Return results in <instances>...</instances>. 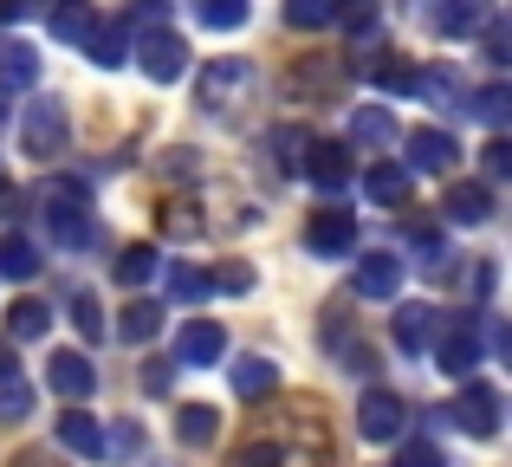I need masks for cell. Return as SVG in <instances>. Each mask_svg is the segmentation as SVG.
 Segmentation results:
<instances>
[{"label": "cell", "instance_id": "obj_2", "mask_svg": "<svg viewBox=\"0 0 512 467\" xmlns=\"http://www.w3.org/2000/svg\"><path fill=\"white\" fill-rule=\"evenodd\" d=\"M247 91H253V65L247 59H208V65H201V85H195L201 111L227 117L240 98H247Z\"/></svg>", "mask_w": 512, "mask_h": 467}, {"label": "cell", "instance_id": "obj_31", "mask_svg": "<svg viewBox=\"0 0 512 467\" xmlns=\"http://www.w3.org/2000/svg\"><path fill=\"white\" fill-rule=\"evenodd\" d=\"M195 13H201L208 33H234V26H247L253 0H195Z\"/></svg>", "mask_w": 512, "mask_h": 467}, {"label": "cell", "instance_id": "obj_29", "mask_svg": "<svg viewBox=\"0 0 512 467\" xmlns=\"http://www.w3.org/2000/svg\"><path fill=\"white\" fill-rule=\"evenodd\" d=\"M156 266H163V253H156L150 240H137V247H124V253H117V266H111V273H117V286H143V279H150Z\"/></svg>", "mask_w": 512, "mask_h": 467}, {"label": "cell", "instance_id": "obj_47", "mask_svg": "<svg viewBox=\"0 0 512 467\" xmlns=\"http://www.w3.org/2000/svg\"><path fill=\"white\" fill-rule=\"evenodd\" d=\"M344 370H376V357H370V344H350V351H344Z\"/></svg>", "mask_w": 512, "mask_h": 467}, {"label": "cell", "instance_id": "obj_49", "mask_svg": "<svg viewBox=\"0 0 512 467\" xmlns=\"http://www.w3.org/2000/svg\"><path fill=\"white\" fill-rule=\"evenodd\" d=\"M13 467H59V461H46L39 448H26V455H13Z\"/></svg>", "mask_w": 512, "mask_h": 467}, {"label": "cell", "instance_id": "obj_10", "mask_svg": "<svg viewBox=\"0 0 512 467\" xmlns=\"http://www.w3.org/2000/svg\"><path fill=\"white\" fill-rule=\"evenodd\" d=\"M46 383L65 396V403H85V396L98 390V364H91L85 351H52L46 357Z\"/></svg>", "mask_w": 512, "mask_h": 467}, {"label": "cell", "instance_id": "obj_20", "mask_svg": "<svg viewBox=\"0 0 512 467\" xmlns=\"http://www.w3.org/2000/svg\"><path fill=\"white\" fill-rule=\"evenodd\" d=\"M305 176H312L318 189H344V182H350V150H344V143H312Z\"/></svg>", "mask_w": 512, "mask_h": 467}, {"label": "cell", "instance_id": "obj_34", "mask_svg": "<svg viewBox=\"0 0 512 467\" xmlns=\"http://www.w3.org/2000/svg\"><path fill=\"white\" fill-rule=\"evenodd\" d=\"M33 416V390L20 377H0V422H26Z\"/></svg>", "mask_w": 512, "mask_h": 467}, {"label": "cell", "instance_id": "obj_12", "mask_svg": "<svg viewBox=\"0 0 512 467\" xmlns=\"http://www.w3.org/2000/svg\"><path fill=\"white\" fill-rule=\"evenodd\" d=\"M441 208H448L454 228H487V221H493V189H487V182H454Z\"/></svg>", "mask_w": 512, "mask_h": 467}, {"label": "cell", "instance_id": "obj_11", "mask_svg": "<svg viewBox=\"0 0 512 467\" xmlns=\"http://www.w3.org/2000/svg\"><path fill=\"white\" fill-rule=\"evenodd\" d=\"M435 357H441V370H448V377H474V364H480V318L461 312V325L441 338Z\"/></svg>", "mask_w": 512, "mask_h": 467}, {"label": "cell", "instance_id": "obj_50", "mask_svg": "<svg viewBox=\"0 0 512 467\" xmlns=\"http://www.w3.org/2000/svg\"><path fill=\"white\" fill-rule=\"evenodd\" d=\"M13 370H20V364H13V344L0 338V377H13Z\"/></svg>", "mask_w": 512, "mask_h": 467}, {"label": "cell", "instance_id": "obj_48", "mask_svg": "<svg viewBox=\"0 0 512 467\" xmlns=\"http://www.w3.org/2000/svg\"><path fill=\"white\" fill-rule=\"evenodd\" d=\"M20 215V189H7V182H0V221H13Z\"/></svg>", "mask_w": 512, "mask_h": 467}, {"label": "cell", "instance_id": "obj_45", "mask_svg": "<svg viewBox=\"0 0 512 467\" xmlns=\"http://www.w3.org/2000/svg\"><path fill=\"white\" fill-rule=\"evenodd\" d=\"M325 7H331V20H338V13H344V20L370 26V0H325Z\"/></svg>", "mask_w": 512, "mask_h": 467}, {"label": "cell", "instance_id": "obj_6", "mask_svg": "<svg viewBox=\"0 0 512 467\" xmlns=\"http://www.w3.org/2000/svg\"><path fill=\"white\" fill-rule=\"evenodd\" d=\"M448 416L461 422L474 442H493V435H500V390H487V383H461V403H454Z\"/></svg>", "mask_w": 512, "mask_h": 467}, {"label": "cell", "instance_id": "obj_14", "mask_svg": "<svg viewBox=\"0 0 512 467\" xmlns=\"http://www.w3.org/2000/svg\"><path fill=\"white\" fill-rule=\"evenodd\" d=\"M46 26L59 39H72V46H85V39L98 33V7H91V0H52V7H46Z\"/></svg>", "mask_w": 512, "mask_h": 467}, {"label": "cell", "instance_id": "obj_40", "mask_svg": "<svg viewBox=\"0 0 512 467\" xmlns=\"http://www.w3.org/2000/svg\"><path fill=\"white\" fill-rule=\"evenodd\" d=\"M156 169H163V176H195V150H182V143H175V150L156 156Z\"/></svg>", "mask_w": 512, "mask_h": 467}, {"label": "cell", "instance_id": "obj_18", "mask_svg": "<svg viewBox=\"0 0 512 467\" xmlns=\"http://www.w3.org/2000/svg\"><path fill=\"white\" fill-rule=\"evenodd\" d=\"M428 26L435 33H474V26H487V0H435L428 7Z\"/></svg>", "mask_w": 512, "mask_h": 467}, {"label": "cell", "instance_id": "obj_1", "mask_svg": "<svg viewBox=\"0 0 512 467\" xmlns=\"http://www.w3.org/2000/svg\"><path fill=\"white\" fill-rule=\"evenodd\" d=\"M227 467H331V435L318 422V403H286L273 416H260Z\"/></svg>", "mask_w": 512, "mask_h": 467}, {"label": "cell", "instance_id": "obj_51", "mask_svg": "<svg viewBox=\"0 0 512 467\" xmlns=\"http://www.w3.org/2000/svg\"><path fill=\"white\" fill-rule=\"evenodd\" d=\"M0 124H7V98H0Z\"/></svg>", "mask_w": 512, "mask_h": 467}, {"label": "cell", "instance_id": "obj_37", "mask_svg": "<svg viewBox=\"0 0 512 467\" xmlns=\"http://www.w3.org/2000/svg\"><path fill=\"white\" fill-rule=\"evenodd\" d=\"M72 318H78V331H85V338H98V331H104V305L91 299V292H78V299H72Z\"/></svg>", "mask_w": 512, "mask_h": 467}, {"label": "cell", "instance_id": "obj_36", "mask_svg": "<svg viewBox=\"0 0 512 467\" xmlns=\"http://www.w3.org/2000/svg\"><path fill=\"white\" fill-rule=\"evenodd\" d=\"M286 20L305 26V33H318V26H331V7L325 0H286Z\"/></svg>", "mask_w": 512, "mask_h": 467}, {"label": "cell", "instance_id": "obj_9", "mask_svg": "<svg viewBox=\"0 0 512 467\" xmlns=\"http://www.w3.org/2000/svg\"><path fill=\"white\" fill-rule=\"evenodd\" d=\"M65 137H72V124H65L59 104H33V111H26V124H20L26 156H39V163H46V156H59V150H65Z\"/></svg>", "mask_w": 512, "mask_h": 467}, {"label": "cell", "instance_id": "obj_42", "mask_svg": "<svg viewBox=\"0 0 512 467\" xmlns=\"http://www.w3.org/2000/svg\"><path fill=\"white\" fill-rule=\"evenodd\" d=\"M52 0H0V26L7 20H33V13H46Z\"/></svg>", "mask_w": 512, "mask_h": 467}, {"label": "cell", "instance_id": "obj_46", "mask_svg": "<svg viewBox=\"0 0 512 467\" xmlns=\"http://www.w3.org/2000/svg\"><path fill=\"white\" fill-rule=\"evenodd\" d=\"M493 279H500V266H493V260H480V266H474V292H480V299L493 292Z\"/></svg>", "mask_w": 512, "mask_h": 467}, {"label": "cell", "instance_id": "obj_23", "mask_svg": "<svg viewBox=\"0 0 512 467\" xmlns=\"http://www.w3.org/2000/svg\"><path fill=\"white\" fill-rule=\"evenodd\" d=\"M175 435H182L188 448H208L214 435H221V409H214V403H188V409H175Z\"/></svg>", "mask_w": 512, "mask_h": 467}, {"label": "cell", "instance_id": "obj_3", "mask_svg": "<svg viewBox=\"0 0 512 467\" xmlns=\"http://www.w3.org/2000/svg\"><path fill=\"white\" fill-rule=\"evenodd\" d=\"M39 215L52 221V234H59L65 247H85V240H91L85 189H78V182H46V189H39Z\"/></svg>", "mask_w": 512, "mask_h": 467}, {"label": "cell", "instance_id": "obj_43", "mask_svg": "<svg viewBox=\"0 0 512 467\" xmlns=\"http://www.w3.org/2000/svg\"><path fill=\"white\" fill-rule=\"evenodd\" d=\"M169 383H175V364H156V357H150V364H143V390H150V396H163Z\"/></svg>", "mask_w": 512, "mask_h": 467}, {"label": "cell", "instance_id": "obj_22", "mask_svg": "<svg viewBox=\"0 0 512 467\" xmlns=\"http://www.w3.org/2000/svg\"><path fill=\"white\" fill-rule=\"evenodd\" d=\"M266 143H273V156H279V169H286V176H305V156H312L318 137H312L305 124H279Z\"/></svg>", "mask_w": 512, "mask_h": 467}, {"label": "cell", "instance_id": "obj_26", "mask_svg": "<svg viewBox=\"0 0 512 467\" xmlns=\"http://www.w3.org/2000/svg\"><path fill=\"white\" fill-rule=\"evenodd\" d=\"M156 331H163V305H150V299L124 305V318H117V338L124 344H150Z\"/></svg>", "mask_w": 512, "mask_h": 467}, {"label": "cell", "instance_id": "obj_44", "mask_svg": "<svg viewBox=\"0 0 512 467\" xmlns=\"http://www.w3.org/2000/svg\"><path fill=\"white\" fill-rule=\"evenodd\" d=\"M208 286H221V292H247V286H253V273H247V266H221Z\"/></svg>", "mask_w": 512, "mask_h": 467}, {"label": "cell", "instance_id": "obj_35", "mask_svg": "<svg viewBox=\"0 0 512 467\" xmlns=\"http://www.w3.org/2000/svg\"><path fill=\"white\" fill-rule=\"evenodd\" d=\"M163 234H169V240H195V234H201V208L169 202V208H163Z\"/></svg>", "mask_w": 512, "mask_h": 467}, {"label": "cell", "instance_id": "obj_27", "mask_svg": "<svg viewBox=\"0 0 512 467\" xmlns=\"http://www.w3.org/2000/svg\"><path fill=\"white\" fill-rule=\"evenodd\" d=\"M39 273V247L26 234H0V279H33Z\"/></svg>", "mask_w": 512, "mask_h": 467}, {"label": "cell", "instance_id": "obj_32", "mask_svg": "<svg viewBox=\"0 0 512 467\" xmlns=\"http://www.w3.org/2000/svg\"><path fill=\"white\" fill-rule=\"evenodd\" d=\"M85 46H91V59H98V65H124V46H130V26H124V20H111V26H98V33H91Z\"/></svg>", "mask_w": 512, "mask_h": 467}, {"label": "cell", "instance_id": "obj_15", "mask_svg": "<svg viewBox=\"0 0 512 467\" xmlns=\"http://www.w3.org/2000/svg\"><path fill=\"white\" fill-rule=\"evenodd\" d=\"M396 286H402V260L396 253H363L357 260V292L363 299H396Z\"/></svg>", "mask_w": 512, "mask_h": 467}, {"label": "cell", "instance_id": "obj_30", "mask_svg": "<svg viewBox=\"0 0 512 467\" xmlns=\"http://www.w3.org/2000/svg\"><path fill=\"white\" fill-rule=\"evenodd\" d=\"M415 91H422V98H435L441 111H461V78H454L448 65H428V72H415Z\"/></svg>", "mask_w": 512, "mask_h": 467}, {"label": "cell", "instance_id": "obj_19", "mask_svg": "<svg viewBox=\"0 0 512 467\" xmlns=\"http://www.w3.org/2000/svg\"><path fill=\"white\" fill-rule=\"evenodd\" d=\"M273 390H279V364H273V357H240V364H234V396L266 403Z\"/></svg>", "mask_w": 512, "mask_h": 467}, {"label": "cell", "instance_id": "obj_17", "mask_svg": "<svg viewBox=\"0 0 512 467\" xmlns=\"http://www.w3.org/2000/svg\"><path fill=\"white\" fill-rule=\"evenodd\" d=\"M363 195H370L376 208H402L409 202V169L402 163H370L363 169Z\"/></svg>", "mask_w": 512, "mask_h": 467}, {"label": "cell", "instance_id": "obj_28", "mask_svg": "<svg viewBox=\"0 0 512 467\" xmlns=\"http://www.w3.org/2000/svg\"><path fill=\"white\" fill-rule=\"evenodd\" d=\"M46 325H52V312H46V305H39V299H13L7 305V344L13 338H46Z\"/></svg>", "mask_w": 512, "mask_h": 467}, {"label": "cell", "instance_id": "obj_21", "mask_svg": "<svg viewBox=\"0 0 512 467\" xmlns=\"http://www.w3.org/2000/svg\"><path fill=\"white\" fill-rule=\"evenodd\" d=\"M39 78V52L26 39H0V85L7 91H26Z\"/></svg>", "mask_w": 512, "mask_h": 467}, {"label": "cell", "instance_id": "obj_41", "mask_svg": "<svg viewBox=\"0 0 512 467\" xmlns=\"http://www.w3.org/2000/svg\"><path fill=\"white\" fill-rule=\"evenodd\" d=\"M396 467H441V448H435V442H409V448L396 455Z\"/></svg>", "mask_w": 512, "mask_h": 467}, {"label": "cell", "instance_id": "obj_39", "mask_svg": "<svg viewBox=\"0 0 512 467\" xmlns=\"http://www.w3.org/2000/svg\"><path fill=\"white\" fill-rule=\"evenodd\" d=\"M169 292H175V299H201V292H208V273H195V266H175V273H169Z\"/></svg>", "mask_w": 512, "mask_h": 467}, {"label": "cell", "instance_id": "obj_13", "mask_svg": "<svg viewBox=\"0 0 512 467\" xmlns=\"http://www.w3.org/2000/svg\"><path fill=\"white\" fill-rule=\"evenodd\" d=\"M454 137L448 130H409V169H422V176H448L454 169Z\"/></svg>", "mask_w": 512, "mask_h": 467}, {"label": "cell", "instance_id": "obj_38", "mask_svg": "<svg viewBox=\"0 0 512 467\" xmlns=\"http://www.w3.org/2000/svg\"><path fill=\"white\" fill-rule=\"evenodd\" d=\"M480 163H487V176H493V182H506V176H512V143H506V137H493L487 150H480Z\"/></svg>", "mask_w": 512, "mask_h": 467}, {"label": "cell", "instance_id": "obj_25", "mask_svg": "<svg viewBox=\"0 0 512 467\" xmlns=\"http://www.w3.org/2000/svg\"><path fill=\"white\" fill-rule=\"evenodd\" d=\"M396 344L402 351H428V344H435V305H402L396 312Z\"/></svg>", "mask_w": 512, "mask_h": 467}, {"label": "cell", "instance_id": "obj_4", "mask_svg": "<svg viewBox=\"0 0 512 467\" xmlns=\"http://www.w3.org/2000/svg\"><path fill=\"white\" fill-rule=\"evenodd\" d=\"M221 357H227V331L214 325V318H188V325L175 331V357H169L175 370H208V364H221Z\"/></svg>", "mask_w": 512, "mask_h": 467}, {"label": "cell", "instance_id": "obj_7", "mask_svg": "<svg viewBox=\"0 0 512 467\" xmlns=\"http://www.w3.org/2000/svg\"><path fill=\"white\" fill-rule=\"evenodd\" d=\"M402 422H409V403H402V396H389V390H370L357 403V435H363V442H396Z\"/></svg>", "mask_w": 512, "mask_h": 467}, {"label": "cell", "instance_id": "obj_16", "mask_svg": "<svg viewBox=\"0 0 512 467\" xmlns=\"http://www.w3.org/2000/svg\"><path fill=\"white\" fill-rule=\"evenodd\" d=\"M59 442L72 448V455H91V461H98L104 448H111V435H104L98 416H85V409H65V416H59Z\"/></svg>", "mask_w": 512, "mask_h": 467}, {"label": "cell", "instance_id": "obj_33", "mask_svg": "<svg viewBox=\"0 0 512 467\" xmlns=\"http://www.w3.org/2000/svg\"><path fill=\"white\" fill-rule=\"evenodd\" d=\"M467 111H474L480 124H506V117H512V91L506 85H487V91H474V104H467Z\"/></svg>", "mask_w": 512, "mask_h": 467}, {"label": "cell", "instance_id": "obj_8", "mask_svg": "<svg viewBox=\"0 0 512 467\" xmlns=\"http://www.w3.org/2000/svg\"><path fill=\"white\" fill-rule=\"evenodd\" d=\"M305 247L325 253V260L350 253V247H357V215H350V208H318V215L305 221Z\"/></svg>", "mask_w": 512, "mask_h": 467}, {"label": "cell", "instance_id": "obj_5", "mask_svg": "<svg viewBox=\"0 0 512 467\" xmlns=\"http://www.w3.org/2000/svg\"><path fill=\"white\" fill-rule=\"evenodd\" d=\"M137 65H143V78H156V85H175V78L188 72V46L169 33V26H150V33L137 39Z\"/></svg>", "mask_w": 512, "mask_h": 467}, {"label": "cell", "instance_id": "obj_24", "mask_svg": "<svg viewBox=\"0 0 512 467\" xmlns=\"http://www.w3.org/2000/svg\"><path fill=\"white\" fill-rule=\"evenodd\" d=\"M350 137L383 150V143H396V117H389L383 104H357V111H350Z\"/></svg>", "mask_w": 512, "mask_h": 467}]
</instances>
